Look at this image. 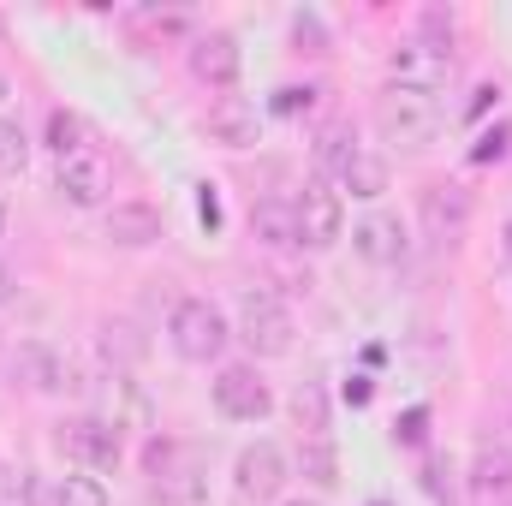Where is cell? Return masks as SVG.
<instances>
[{
  "instance_id": "6da1fadb",
  "label": "cell",
  "mask_w": 512,
  "mask_h": 506,
  "mask_svg": "<svg viewBox=\"0 0 512 506\" xmlns=\"http://www.w3.org/2000/svg\"><path fill=\"white\" fill-rule=\"evenodd\" d=\"M453 72H459L453 42H447V36H423V30H417V36H399L382 60L387 90H399V96H429V102L453 84Z\"/></svg>"
},
{
  "instance_id": "7a4b0ae2",
  "label": "cell",
  "mask_w": 512,
  "mask_h": 506,
  "mask_svg": "<svg viewBox=\"0 0 512 506\" xmlns=\"http://www.w3.org/2000/svg\"><path fill=\"white\" fill-rule=\"evenodd\" d=\"M167 346H173L179 364H203V370H209V364L227 358L233 322H227V310L209 304V298H179V304L167 310Z\"/></svg>"
},
{
  "instance_id": "3957f363",
  "label": "cell",
  "mask_w": 512,
  "mask_h": 506,
  "mask_svg": "<svg viewBox=\"0 0 512 506\" xmlns=\"http://www.w3.org/2000/svg\"><path fill=\"white\" fill-rule=\"evenodd\" d=\"M292 304L274 292V286H245L239 292V316H233V340L251 346V364H268V358H286L292 352Z\"/></svg>"
},
{
  "instance_id": "277c9868",
  "label": "cell",
  "mask_w": 512,
  "mask_h": 506,
  "mask_svg": "<svg viewBox=\"0 0 512 506\" xmlns=\"http://www.w3.org/2000/svg\"><path fill=\"white\" fill-rule=\"evenodd\" d=\"M54 447L78 465V471H90V477H102V471H120L126 465V429H114L108 417H66L60 429H54Z\"/></svg>"
},
{
  "instance_id": "5b68a950",
  "label": "cell",
  "mask_w": 512,
  "mask_h": 506,
  "mask_svg": "<svg viewBox=\"0 0 512 506\" xmlns=\"http://www.w3.org/2000/svg\"><path fill=\"white\" fill-rule=\"evenodd\" d=\"M149 489H155V506H209V477H203L197 447L161 441L149 453Z\"/></svg>"
},
{
  "instance_id": "8992f818",
  "label": "cell",
  "mask_w": 512,
  "mask_h": 506,
  "mask_svg": "<svg viewBox=\"0 0 512 506\" xmlns=\"http://www.w3.org/2000/svg\"><path fill=\"white\" fill-rule=\"evenodd\" d=\"M292 209H298V245L304 251H334L346 239V197L334 191V179H322V173L304 179Z\"/></svg>"
},
{
  "instance_id": "52a82bcc",
  "label": "cell",
  "mask_w": 512,
  "mask_h": 506,
  "mask_svg": "<svg viewBox=\"0 0 512 506\" xmlns=\"http://www.w3.org/2000/svg\"><path fill=\"white\" fill-rule=\"evenodd\" d=\"M54 197L66 209H108L114 203V161L90 143L66 161H54Z\"/></svg>"
},
{
  "instance_id": "ba28073f",
  "label": "cell",
  "mask_w": 512,
  "mask_h": 506,
  "mask_svg": "<svg viewBox=\"0 0 512 506\" xmlns=\"http://www.w3.org/2000/svg\"><path fill=\"white\" fill-rule=\"evenodd\" d=\"M376 131H382V143L405 149V155H417V149L435 143V131H441V108H435L429 96H399V90H387L382 102H376Z\"/></svg>"
},
{
  "instance_id": "9c48e42d",
  "label": "cell",
  "mask_w": 512,
  "mask_h": 506,
  "mask_svg": "<svg viewBox=\"0 0 512 506\" xmlns=\"http://www.w3.org/2000/svg\"><path fill=\"white\" fill-rule=\"evenodd\" d=\"M209 399H215V417L227 423H262L274 411V387L262 381L256 364H221L209 381Z\"/></svg>"
},
{
  "instance_id": "30bf717a",
  "label": "cell",
  "mask_w": 512,
  "mask_h": 506,
  "mask_svg": "<svg viewBox=\"0 0 512 506\" xmlns=\"http://www.w3.org/2000/svg\"><path fill=\"white\" fill-rule=\"evenodd\" d=\"M286 477H292V459L280 453V441H251L233 459V489H239V501H251V506L280 501L286 495Z\"/></svg>"
},
{
  "instance_id": "8fae6325",
  "label": "cell",
  "mask_w": 512,
  "mask_h": 506,
  "mask_svg": "<svg viewBox=\"0 0 512 506\" xmlns=\"http://www.w3.org/2000/svg\"><path fill=\"white\" fill-rule=\"evenodd\" d=\"M185 66H191V78H197L203 90H239V78H245V48H239L233 30H203V36H191Z\"/></svg>"
},
{
  "instance_id": "7c38bea8",
  "label": "cell",
  "mask_w": 512,
  "mask_h": 506,
  "mask_svg": "<svg viewBox=\"0 0 512 506\" xmlns=\"http://www.w3.org/2000/svg\"><path fill=\"white\" fill-rule=\"evenodd\" d=\"M12 376L24 381L30 393H48V399H60V393H78L84 381L72 370V358L60 352V346H48V340H24L18 346V358H12Z\"/></svg>"
},
{
  "instance_id": "4fadbf2b",
  "label": "cell",
  "mask_w": 512,
  "mask_h": 506,
  "mask_svg": "<svg viewBox=\"0 0 512 506\" xmlns=\"http://www.w3.org/2000/svg\"><path fill=\"white\" fill-rule=\"evenodd\" d=\"M102 233H108V245L114 251H149V245H161V209L155 203H143V197H126V203H108V215H102Z\"/></svg>"
},
{
  "instance_id": "5bb4252c",
  "label": "cell",
  "mask_w": 512,
  "mask_h": 506,
  "mask_svg": "<svg viewBox=\"0 0 512 506\" xmlns=\"http://www.w3.org/2000/svg\"><path fill=\"white\" fill-rule=\"evenodd\" d=\"M352 251L358 262H370V268H399L405 256H411V233H405V221L399 215H364L358 227H352Z\"/></svg>"
},
{
  "instance_id": "9a60e30c",
  "label": "cell",
  "mask_w": 512,
  "mask_h": 506,
  "mask_svg": "<svg viewBox=\"0 0 512 506\" xmlns=\"http://www.w3.org/2000/svg\"><path fill=\"white\" fill-rule=\"evenodd\" d=\"M417 215H423V233L435 245H453L471 227V191H459V185H423Z\"/></svg>"
},
{
  "instance_id": "2e32d148",
  "label": "cell",
  "mask_w": 512,
  "mask_h": 506,
  "mask_svg": "<svg viewBox=\"0 0 512 506\" xmlns=\"http://www.w3.org/2000/svg\"><path fill=\"white\" fill-rule=\"evenodd\" d=\"M203 137L209 143H221V149H256V137H262V120H256L251 102H215L209 114H203Z\"/></svg>"
},
{
  "instance_id": "e0dca14e",
  "label": "cell",
  "mask_w": 512,
  "mask_h": 506,
  "mask_svg": "<svg viewBox=\"0 0 512 506\" xmlns=\"http://www.w3.org/2000/svg\"><path fill=\"white\" fill-rule=\"evenodd\" d=\"M334 191H352V197H364V203H376V197H387V161L376 155V149H352L346 161H340V173H334Z\"/></svg>"
},
{
  "instance_id": "ac0fdd59",
  "label": "cell",
  "mask_w": 512,
  "mask_h": 506,
  "mask_svg": "<svg viewBox=\"0 0 512 506\" xmlns=\"http://www.w3.org/2000/svg\"><path fill=\"white\" fill-rule=\"evenodd\" d=\"M286 411H292V423H298V441H328L334 411H328V387H322V381H298L292 399H286Z\"/></svg>"
},
{
  "instance_id": "d6986e66",
  "label": "cell",
  "mask_w": 512,
  "mask_h": 506,
  "mask_svg": "<svg viewBox=\"0 0 512 506\" xmlns=\"http://www.w3.org/2000/svg\"><path fill=\"white\" fill-rule=\"evenodd\" d=\"M96 417H108L114 429H149V393L137 387L131 376H108V399H102V411Z\"/></svg>"
},
{
  "instance_id": "ffe728a7",
  "label": "cell",
  "mask_w": 512,
  "mask_h": 506,
  "mask_svg": "<svg viewBox=\"0 0 512 506\" xmlns=\"http://www.w3.org/2000/svg\"><path fill=\"white\" fill-rule=\"evenodd\" d=\"M251 233H256V245H268V251H292L298 245V209L280 203V197H262L251 209Z\"/></svg>"
},
{
  "instance_id": "44dd1931",
  "label": "cell",
  "mask_w": 512,
  "mask_h": 506,
  "mask_svg": "<svg viewBox=\"0 0 512 506\" xmlns=\"http://www.w3.org/2000/svg\"><path fill=\"white\" fill-rule=\"evenodd\" d=\"M471 489H477V501H489V506L512 501V453L507 447H483V453H477V465H471Z\"/></svg>"
},
{
  "instance_id": "7402d4cb",
  "label": "cell",
  "mask_w": 512,
  "mask_h": 506,
  "mask_svg": "<svg viewBox=\"0 0 512 506\" xmlns=\"http://www.w3.org/2000/svg\"><path fill=\"white\" fill-rule=\"evenodd\" d=\"M48 149H54V161H66V155L90 149V126H84V114L54 108V114H48Z\"/></svg>"
},
{
  "instance_id": "603a6c76",
  "label": "cell",
  "mask_w": 512,
  "mask_h": 506,
  "mask_svg": "<svg viewBox=\"0 0 512 506\" xmlns=\"http://www.w3.org/2000/svg\"><path fill=\"white\" fill-rule=\"evenodd\" d=\"M298 471H304L310 483L334 489V483H340V453H334V441H298Z\"/></svg>"
},
{
  "instance_id": "cb8c5ba5",
  "label": "cell",
  "mask_w": 512,
  "mask_h": 506,
  "mask_svg": "<svg viewBox=\"0 0 512 506\" xmlns=\"http://www.w3.org/2000/svg\"><path fill=\"white\" fill-rule=\"evenodd\" d=\"M54 506H108V483L90 471H66L54 483Z\"/></svg>"
},
{
  "instance_id": "d4e9b609",
  "label": "cell",
  "mask_w": 512,
  "mask_h": 506,
  "mask_svg": "<svg viewBox=\"0 0 512 506\" xmlns=\"http://www.w3.org/2000/svg\"><path fill=\"white\" fill-rule=\"evenodd\" d=\"M358 149V131L346 126V120H334V126H322V137H316V161H322V179H334L340 173V161Z\"/></svg>"
},
{
  "instance_id": "484cf974",
  "label": "cell",
  "mask_w": 512,
  "mask_h": 506,
  "mask_svg": "<svg viewBox=\"0 0 512 506\" xmlns=\"http://www.w3.org/2000/svg\"><path fill=\"white\" fill-rule=\"evenodd\" d=\"M30 167V137L18 120H0V179H24Z\"/></svg>"
},
{
  "instance_id": "4316f807",
  "label": "cell",
  "mask_w": 512,
  "mask_h": 506,
  "mask_svg": "<svg viewBox=\"0 0 512 506\" xmlns=\"http://www.w3.org/2000/svg\"><path fill=\"white\" fill-rule=\"evenodd\" d=\"M316 96H322L316 84H286V90H274V114H280V120H298V114L316 108Z\"/></svg>"
},
{
  "instance_id": "83f0119b",
  "label": "cell",
  "mask_w": 512,
  "mask_h": 506,
  "mask_svg": "<svg viewBox=\"0 0 512 506\" xmlns=\"http://www.w3.org/2000/svg\"><path fill=\"white\" fill-rule=\"evenodd\" d=\"M507 143H512V131H507V126L483 131V143L471 149V161H501V155H507Z\"/></svg>"
},
{
  "instance_id": "f1b7e54d",
  "label": "cell",
  "mask_w": 512,
  "mask_h": 506,
  "mask_svg": "<svg viewBox=\"0 0 512 506\" xmlns=\"http://www.w3.org/2000/svg\"><path fill=\"white\" fill-rule=\"evenodd\" d=\"M18 501H24V471H12L0 459V506H18Z\"/></svg>"
},
{
  "instance_id": "f546056e",
  "label": "cell",
  "mask_w": 512,
  "mask_h": 506,
  "mask_svg": "<svg viewBox=\"0 0 512 506\" xmlns=\"http://www.w3.org/2000/svg\"><path fill=\"white\" fill-rule=\"evenodd\" d=\"M12 298H18V274L0 262V304H12Z\"/></svg>"
},
{
  "instance_id": "4dcf8cb0",
  "label": "cell",
  "mask_w": 512,
  "mask_h": 506,
  "mask_svg": "<svg viewBox=\"0 0 512 506\" xmlns=\"http://www.w3.org/2000/svg\"><path fill=\"white\" fill-rule=\"evenodd\" d=\"M12 96H18V90H12V78L0 72V120H6V108H12Z\"/></svg>"
},
{
  "instance_id": "1f68e13d",
  "label": "cell",
  "mask_w": 512,
  "mask_h": 506,
  "mask_svg": "<svg viewBox=\"0 0 512 506\" xmlns=\"http://www.w3.org/2000/svg\"><path fill=\"white\" fill-rule=\"evenodd\" d=\"M501 262H512V221L501 227Z\"/></svg>"
},
{
  "instance_id": "d6a6232c",
  "label": "cell",
  "mask_w": 512,
  "mask_h": 506,
  "mask_svg": "<svg viewBox=\"0 0 512 506\" xmlns=\"http://www.w3.org/2000/svg\"><path fill=\"white\" fill-rule=\"evenodd\" d=\"M280 506H322L316 495H292V501H280Z\"/></svg>"
},
{
  "instance_id": "836d02e7",
  "label": "cell",
  "mask_w": 512,
  "mask_h": 506,
  "mask_svg": "<svg viewBox=\"0 0 512 506\" xmlns=\"http://www.w3.org/2000/svg\"><path fill=\"white\" fill-rule=\"evenodd\" d=\"M0 239H6V203H0Z\"/></svg>"
},
{
  "instance_id": "e575fe53",
  "label": "cell",
  "mask_w": 512,
  "mask_h": 506,
  "mask_svg": "<svg viewBox=\"0 0 512 506\" xmlns=\"http://www.w3.org/2000/svg\"><path fill=\"white\" fill-rule=\"evenodd\" d=\"M0 352H6V334H0Z\"/></svg>"
}]
</instances>
